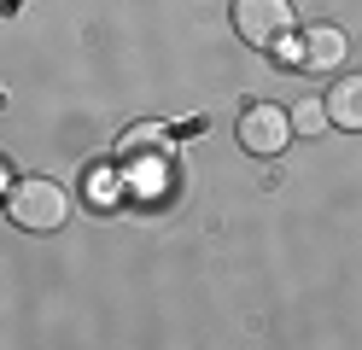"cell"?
I'll return each instance as SVG.
<instances>
[{
  "instance_id": "cell-6",
  "label": "cell",
  "mask_w": 362,
  "mask_h": 350,
  "mask_svg": "<svg viewBox=\"0 0 362 350\" xmlns=\"http://www.w3.org/2000/svg\"><path fill=\"white\" fill-rule=\"evenodd\" d=\"M164 140H170L164 123H141V129H129V134L117 140V152H123V158H152V146H164Z\"/></svg>"
},
{
  "instance_id": "cell-2",
  "label": "cell",
  "mask_w": 362,
  "mask_h": 350,
  "mask_svg": "<svg viewBox=\"0 0 362 350\" xmlns=\"http://www.w3.org/2000/svg\"><path fill=\"white\" fill-rule=\"evenodd\" d=\"M234 30L245 47H281L292 35V6L286 0H234Z\"/></svg>"
},
{
  "instance_id": "cell-5",
  "label": "cell",
  "mask_w": 362,
  "mask_h": 350,
  "mask_svg": "<svg viewBox=\"0 0 362 350\" xmlns=\"http://www.w3.org/2000/svg\"><path fill=\"white\" fill-rule=\"evenodd\" d=\"M322 105H327V123H339V129H362V76H339Z\"/></svg>"
},
{
  "instance_id": "cell-8",
  "label": "cell",
  "mask_w": 362,
  "mask_h": 350,
  "mask_svg": "<svg viewBox=\"0 0 362 350\" xmlns=\"http://www.w3.org/2000/svg\"><path fill=\"white\" fill-rule=\"evenodd\" d=\"M6 187H12V181H6V163H0V193H6Z\"/></svg>"
},
{
  "instance_id": "cell-7",
  "label": "cell",
  "mask_w": 362,
  "mask_h": 350,
  "mask_svg": "<svg viewBox=\"0 0 362 350\" xmlns=\"http://www.w3.org/2000/svg\"><path fill=\"white\" fill-rule=\"evenodd\" d=\"M286 117H292V134H322V123H327V105H322V100H298Z\"/></svg>"
},
{
  "instance_id": "cell-3",
  "label": "cell",
  "mask_w": 362,
  "mask_h": 350,
  "mask_svg": "<svg viewBox=\"0 0 362 350\" xmlns=\"http://www.w3.org/2000/svg\"><path fill=\"white\" fill-rule=\"evenodd\" d=\"M234 134H240V146L252 152V158H275L286 140H292V117L281 105H245Z\"/></svg>"
},
{
  "instance_id": "cell-1",
  "label": "cell",
  "mask_w": 362,
  "mask_h": 350,
  "mask_svg": "<svg viewBox=\"0 0 362 350\" xmlns=\"http://www.w3.org/2000/svg\"><path fill=\"white\" fill-rule=\"evenodd\" d=\"M6 216L24 228V233H53L64 216H71V199H64L59 181L30 175V181H12L6 187Z\"/></svg>"
},
{
  "instance_id": "cell-9",
  "label": "cell",
  "mask_w": 362,
  "mask_h": 350,
  "mask_svg": "<svg viewBox=\"0 0 362 350\" xmlns=\"http://www.w3.org/2000/svg\"><path fill=\"white\" fill-rule=\"evenodd\" d=\"M18 6H24V0H6V12H18Z\"/></svg>"
},
{
  "instance_id": "cell-4",
  "label": "cell",
  "mask_w": 362,
  "mask_h": 350,
  "mask_svg": "<svg viewBox=\"0 0 362 350\" xmlns=\"http://www.w3.org/2000/svg\"><path fill=\"white\" fill-rule=\"evenodd\" d=\"M345 53H351L345 30H333V23H315V30H304V41H298V59H292V64L315 70V76H333V70L345 64Z\"/></svg>"
}]
</instances>
